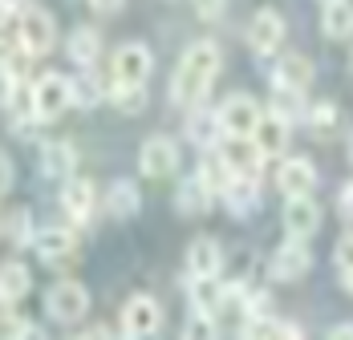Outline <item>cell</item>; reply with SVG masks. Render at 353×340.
I'll return each mask as SVG.
<instances>
[{"instance_id": "1", "label": "cell", "mask_w": 353, "mask_h": 340, "mask_svg": "<svg viewBox=\"0 0 353 340\" xmlns=\"http://www.w3.org/2000/svg\"><path fill=\"white\" fill-rule=\"evenodd\" d=\"M219 45L215 41H195L187 53H183V61H179L175 77H171V98L175 105H199L208 98V89H212L215 73H219Z\"/></svg>"}, {"instance_id": "2", "label": "cell", "mask_w": 353, "mask_h": 340, "mask_svg": "<svg viewBox=\"0 0 353 340\" xmlns=\"http://www.w3.org/2000/svg\"><path fill=\"white\" fill-rule=\"evenodd\" d=\"M70 105H73V77L49 69V73H41L33 81V118L37 122H53Z\"/></svg>"}, {"instance_id": "3", "label": "cell", "mask_w": 353, "mask_h": 340, "mask_svg": "<svg viewBox=\"0 0 353 340\" xmlns=\"http://www.w3.org/2000/svg\"><path fill=\"white\" fill-rule=\"evenodd\" d=\"M45 312H49L57 324H77V320L90 312V292H85V284H77V279H57V284L45 292Z\"/></svg>"}, {"instance_id": "4", "label": "cell", "mask_w": 353, "mask_h": 340, "mask_svg": "<svg viewBox=\"0 0 353 340\" xmlns=\"http://www.w3.org/2000/svg\"><path fill=\"white\" fill-rule=\"evenodd\" d=\"M139 170L146 178H171L179 170V146L167 134H150L139 150Z\"/></svg>"}, {"instance_id": "5", "label": "cell", "mask_w": 353, "mask_h": 340, "mask_svg": "<svg viewBox=\"0 0 353 340\" xmlns=\"http://www.w3.org/2000/svg\"><path fill=\"white\" fill-rule=\"evenodd\" d=\"M260 118H264V109H260V102L252 94H228L219 102V126H223V134H252L260 126Z\"/></svg>"}, {"instance_id": "6", "label": "cell", "mask_w": 353, "mask_h": 340, "mask_svg": "<svg viewBox=\"0 0 353 340\" xmlns=\"http://www.w3.org/2000/svg\"><path fill=\"white\" fill-rule=\"evenodd\" d=\"M159 324H163V308L154 296L139 292L122 304V337H154Z\"/></svg>"}, {"instance_id": "7", "label": "cell", "mask_w": 353, "mask_h": 340, "mask_svg": "<svg viewBox=\"0 0 353 340\" xmlns=\"http://www.w3.org/2000/svg\"><path fill=\"white\" fill-rule=\"evenodd\" d=\"M53 41H57L53 17H49L45 8H37V4H25V8H21V45H25L33 57H41V53L53 49Z\"/></svg>"}, {"instance_id": "8", "label": "cell", "mask_w": 353, "mask_h": 340, "mask_svg": "<svg viewBox=\"0 0 353 340\" xmlns=\"http://www.w3.org/2000/svg\"><path fill=\"white\" fill-rule=\"evenodd\" d=\"M150 69H154V57L142 41H130L114 53V81H122V85H146Z\"/></svg>"}, {"instance_id": "9", "label": "cell", "mask_w": 353, "mask_h": 340, "mask_svg": "<svg viewBox=\"0 0 353 340\" xmlns=\"http://www.w3.org/2000/svg\"><path fill=\"white\" fill-rule=\"evenodd\" d=\"M219 154L228 158V167L236 170V174H260V167H264V150H260V142L252 134H223V142H219Z\"/></svg>"}, {"instance_id": "10", "label": "cell", "mask_w": 353, "mask_h": 340, "mask_svg": "<svg viewBox=\"0 0 353 340\" xmlns=\"http://www.w3.org/2000/svg\"><path fill=\"white\" fill-rule=\"evenodd\" d=\"M313 268V255H309V247H305V239H288L281 243L276 251H272V259H268V272L272 279H284V284H292V279H301V275Z\"/></svg>"}, {"instance_id": "11", "label": "cell", "mask_w": 353, "mask_h": 340, "mask_svg": "<svg viewBox=\"0 0 353 340\" xmlns=\"http://www.w3.org/2000/svg\"><path fill=\"white\" fill-rule=\"evenodd\" d=\"M284 41V17L276 8H260L256 17H252V29H248V45H252V53H260V57H268V53H276Z\"/></svg>"}, {"instance_id": "12", "label": "cell", "mask_w": 353, "mask_h": 340, "mask_svg": "<svg viewBox=\"0 0 353 340\" xmlns=\"http://www.w3.org/2000/svg\"><path fill=\"white\" fill-rule=\"evenodd\" d=\"M321 227V206L313 195H296V199H284V231L296 239L317 235Z\"/></svg>"}, {"instance_id": "13", "label": "cell", "mask_w": 353, "mask_h": 340, "mask_svg": "<svg viewBox=\"0 0 353 340\" xmlns=\"http://www.w3.org/2000/svg\"><path fill=\"white\" fill-rule=\"evenodd\" d=\"M276 187H281L284 199H296V195H313L317 191V170L309 158H284L276 170Z\"/></svg>"}, {"instance_id": "14", "label": "cell", "mask_w": 353, "mask_h": 340, "mask_svg": "<svg viewBox=\"0 0 353 340\" xmlns=\"http://www.w3.org/2000/svg\"><path fill=\"white\" fill-rule=\"evenodd\" d=\"M94 203H98V191H94V182L90 178H65V187H61V206L70 211L73 223H90V215H94Z\"/></svg>"}, {"instance_id": "15", "label": "cell", "mask_w": 353, "mask_h": 340, "mask_svg": "<svg viewBox=\"0 0 353 340\" xmlns=\"http://www.w3.org/2000/svg\"><path fill=\"white\" fill-rule=\"evenodd\" d=\"M288 118H284L281 109H264V118H260V126L252 130V138L260 142V150L268 154V158H276L284 154V146H288Z\"/></svg>"}, {"instance_id": "16", "label": "cell", "mask_w": 353, "mask_h": 340, "mask_svg": "<svg viewBox=\"0 0 353 340\" xmlns=\"http://www.w3.org/2000/svg\"><path fill=\"white\" fill-rule=\"evenodd\" d=\"M313 81V61L305 53H284L276 69H272V85H288V89H309Z\"/></svg>"}, {"instance_id": "17", "label": "cell", "mask_w": 353, "mask_h": 340, "mask_svg": "<svg viewBox=\"0 0 353 340\" xmlns=\"http://www.w3.org/2000/svg\"><path fill=\"white\" fill-rule=\"evenodd\" d=\"M29 288H33L29 268H25L21 259H4V268H0V300H4V308H12L17 300H25Z\"/></svg>"}, {"instance_id": "18", "label": "cell", "mask_w": 353, "mask_h": 340, "mask_svg": "<svg viewBox=\"0 0 353 340\" xmlns=\"http://www.w3.org/2000/svg\"><path fill=\"white\" fill-rule=\"evenodd\" d=\"M219 268H223V251L215 239L203 235L187 247V272L191 275H219Z\"/></svg>"}, {"instance_id": "19", "label": "cell", "mask_w": 353, "mask_h": 340, "mask_svg": "<svg viewBox=\"0 0 353 340\" xmlns=\"http://www.w3.org/2000/svg\"><path fill=\"white\" fill-rule=\"evenodd\" d=\"M223 203L232 206V215H248L260 203V174H236V182L223 191Z\"/></svg>"}, {"instance_id": "20", "label": "cell", "mask_w": 353, "mask_h": 340, "mask_svg": "<svg viewBox=\"0 0 353 340\" xmlns=\"http://www.w3.org/2000/svg\"><path fill=\"white\" fill-rule=\"evenodd\" d=\"M219 134H223L219 109H199V105H191V114H187V138H191L195 146H212V142H219Z\"/></svg>"}, {"instance_id": "21", "label": "cell", "mask_w": 353, "mask_h": 340, "mask_svg": "<svg viewBox=\"0 0 353 340\" xmlns=\"http://www.w3.org/2000/svg\"><path fill=\"white\" fill-rule=\"evenodd\" d=\"M73 167H77V154H73L70 142H45L41 146V170L49 178H73Z\"/></svg>"}, {"instance_id": "22", "label": "cell", "mask_w": 353, "mask_h": 340, "mask_svg": "<svg viewBox=\"0 0 353 340\" xmlns=\"http://www.w3.org/2000/svg\"><path fill=\"white\" fill-rule=\"evenodd\" d=\"M321 29L333 41H350L353 36V0H329L321 12Z\"/></svg>"}, {"instance_id": "23", "label": "cell", "mask_w": 353, "mask_h": 340, "mask_svg": "<svg viewBox=\"0 0 353 340\" xmlns=\"http://www.w3.org/2000/svg\"><path fill=\"white\" fill-rule=\"evenodd\" d=\"M73 243H77V239H73V231H65V227H41L37 239H33V251L41 259L53 264V259H65V255H70Z\"/></svg>"}, {"instance_id": "24", "label": "cell", "mask_w": 353, "mask_h": 340, "mask_svg": "<svg viewBox=\"0 0 353 340\" xmlns=\"http://www.w3.org/2000/svg\"><path fill=\"white\" fill-rule=\"evenodd\" d=\"M212 199H215V191L199 178V174H191L187 182H179V195H175V203H179V211L183 215H203L208 206H212Z\"/></svg>"}, {"instance_id": "25", "label": "cell", "mask_w": 353, "mask_h": 340, "mask_svg": "<svg viewBox=\"0 0 353 340\" xmlns=\"http://www.w3.org/2000/svg\"><path fill=\"white\" fill-rule=\"evenodd\" d=\"M65 49H70V57L81 69H90L98 57H102V36L94 33V29H85V25H81V29H73V33H70Z\"/></svg>"}, {"instance_id": "26", "label": "cell", "mask_w": 353, "mask_h": 340, "mask_svg": "<svg viewBox=\"0 0 353 340\" xmlns=\"http://www.w3.org/2000/svg\"><path fill=\"white\" fill-rule=\"evenodd\" d=\"M106 206H110L114 219H134L139 206H142L139 187H134V182H114V187L106 191Z\"/></svg>"}, {"instance_id": "27", "label": "cell", "mask_w": 353, "mask_h": 340, "mask_svg": "<svg viewBox=\"0 0 353 340\" xmlns=\"http://www.w3.org/2000/svg\"><path fill=\"white\" fill-rule=\"evenodd\" d=\"M4 239L17 243V247H25V243H33L37 239L33 215H29L25 206H8V211H4Z\"/></svg>"}, {"instance_id": "28", "label": "cell", "mask_w": 353, "mask_h": 340, "mask_svg": "<svg viewBox=\"0 0 353 340\" xmlns=\"http://www.w3.org/2000/svg\"><path fill=\"white\" fill-rule=\"evenodd\" d=\"M199 178H203L215 195L223 199V191L236 182V170L228 167V158H223V154H208V158H203V167H199Z\"/></svg>"}, {"instance_id": "29", "label": "cell", "mask_w": 353, "mask_h": 340, "mask_svg": "<svg viewBox=\"0 0 353 340\" xmlns=\"http://www.w3.org/2000/svg\"><path fill=\"white\" fill-rule=\"evenodd\" d=\"M219 300H223V284H219V275H191V304L215 312Z\"/></svg>"}, {"instance_id": "30", "label": "cell", "mask_w": 353, "mask_h": 340, "mask_svg": "<svg viewBox=\"0 0 353 340\" xmlns=\"http://www.w3.org/2000/svg\"><path fill=\"white\" fill-rule=\"evenodd\" d=\"M29 61H33V53H29L25 45L4 49V65H0V73H4V89H17V85H21V77L29 73Z\"/></svg>"}, {"instance_id": "31", "label": "cell", "mask_w": 353, "mask_h": 340, "mask_svg": "<svg viewBox=\"0 0 353 340\" xmlns=\"http://www.w3.org/2000/svg\"><path fill=\"white\" fill-rule=\"evenodd\" d=\"M272 109H281L284 118H309V105H305V89H288V85H272Z\"/></svg>"}, {"instance_id": "32", "label": "cell", "mask_w": 353, "mask_h": 340, "mask_svg": "<svg viewBox=\"0 0 353 340\" xmlns=\"http://www.w3.org/2000/svg\"><path fill=\"white\" fill-rule=\"evenodd\" d=\"M110 98H114V105H118V109H126V114H139L142 102H146V85H122V81H114Z\"/></svg>"}, {"instance_id": "33", "label": "cell", "mask_w": 353, "mask_h": 340, "mask_svg": "<svg viewBox=\"0 0 353 340\" xmlns=\"http://www.w3.org/2000/svg\"><path fill=\"white\" fill-rule=\"evenodd\" d=\"M317 134H329L333 126H337V105L333 102H317V105H309V118H305Z\"/></svg>"}, {"instance_id": "34", "label": "cell", "mask_w": 353, "mask_h": 340, "mask_svg": "<svg viewBox=\"0 0 353 340\" xmlns=\"http://www.w3.org/2000/svg\"><path fill=\"white\" fill-rule=\"evenodd\" d=\"M102 85L94 81V77H73V105H94V102H102Z\"/></svg>"}, {"instance_id": "35", "label": "cell", "mask_w": 353, "mask_h": 340, "mask_svg": "<svg viewBox=\"0 0 353 340\" xmlns=\"http://www.w3.org/2000/svg\"><path fill=\"white\" fill-rule=\"evenodd\" d=\"M183 337H215V316L208 308H195L191 320L183 324Z\"/></svg>"}, {"instance_id": "36", "label": "cell", "mask_w": 353, "mask_h": 340, "mask_svg": "<svg viewBox=\"0 0 353 340\" xmlns=\"http://www.w3.org/2000/svg\"><path fill=\"white\" fill-rule=\"evenodd\" d=\"M0 332H4V337H41V328H37L33 320H25V316H12V312H8V316H4V324H0Z\"/></svg>"}, {"instance_id": "37", "label": "cell", "mask_w": 353, "mask_h": 340, "mask_svg": "<svg viewBox=\"0 0 353 340\" xmlns=\"http://www.w3.org/2000/svg\"><path fill=\"white\" fill-rule=\"evenodd\" d=\"M333 259H337V272H353V235H341L333 247Z\"/></svg>"}, {"instance_id": "38", "label": "cell", "mask_w": 353, "mask_h": 340, "mask_svg": "<svg viewBox=\"0 0 353 340\" xmlns=\"http://www.w3.org/2000/svg\"><path fill=\"white\" fill-rule=\"evenodd\" d=\"M223 4H228V0H195V12H199L203 21H215V17L223 12Z\"/></svg>"}, {"instance_id": "39", "label": "cell", "mask_w": 353, "mask_h": 340, "mask_svg": "<svg viewBox=\"0 0 353 340\" xmlns=\"http://www.w3.org/2000/svg\"><path fill=\"white\" fill-rule=\"evenodd\" d=\"M0 170H4V174H0V187H4V191H12V182H17V167H12V158H8V154L0 158Z\"/></svg>"}, {"instance_id": "40", "label": "cell", "mask_w": 353, "mask_h": 340, "mask_svg": "<svg viewBox=\"0 0 353 340\" xmlns=\"http://www.w3.org/2000/svg\"><path fill=\"white\" fill-rule=\"evenodd\" d=\"M122 4H126V0H90V8H94V12H118Z\"/></svg>"}, {"instance_id": "41", "label": "cell", "mask_w": 353, "mask_h": 340, "mask_svg": "<svg viewBox=\"0 0 353 340\" xmlns=\"http://www.w3.org/2000/svg\"><path fill=\"white\" fill-rule=\"evenodd\" d=\"M341 215L353 219V182H350V187H341Z\"/></svg>"}, {"instance_id": "42", "label": "cell", "mask_w": 353, "mask_h": 340, "mask_svg": "<svg viewBox=\"0 0 353 340\" xmlns=\"http://www.w3.org/2000/svg\"><path fill=\"white\" fill-rule=\"evenodd\" d=\"M329 337H333V340H353V324H333V328H329Z\"/></svg>"}, {"instance_id": "43", "label": "cell", "mask_w": 353, "mask_h": 340, "mask_svg": "<svg viewBox=\"0 0 353 340\" xmlns=\"http://www.w3.org/2000/svg\"><path fill=\"white\" fill-rule=\"evenodd\" d=\"M29 0H4V8H25Z\"/></svg>"}, {"instance_id": "44", "label": "cell", "mask_w": 353, "mask_h": 340, "mask_svg": "<svg viewBox=\"0 0 353 340\" xmlns=\"http://www.w3.org/2000/svg\"><path fill=\"white\" fill-rule=\"evenodd\" d=\"M341 284H345V288L353 292V272H341Z\"/></svg>"}, {"instance_id": "45", "label": "cell", "mask_w": 353, "mask_h": 340, "mask_svg": "<svg viewBox=\"0 0 353 340\" xmlns=\"http://www.w3.org/2000/svg\"><path fill=\"white\" fill-rule=\"evenodd\" d=\"M345 146H350V162H353V130H350V142H345Z\"/></svg>"}, {"instance_id": "46", "label": "cell", "mask_w": 353, "mask_h": 340, "mask_svg": "<svg viewBox=\"0 0 353 340\" xmlns=\"http://www.w3.org/2000/svg\"><path fill=\"white\" fill-rule=\"evenodd\" d=\"M350 65H353V53H350Z\"/></svg>"}, {"instance_id": "47", "label": "cell", "mask_w": 353, "mask_h": 340, "mask_svg": "<svg viewBox=\"0 0 353 340\" xmlns=\"http://www.w3.org/2000/svg\"><path fill=\"white\" fill-rule=\"evenodd\" d=\"M321 4H329V0H321Z\"/></svg>"}]
</instances>
